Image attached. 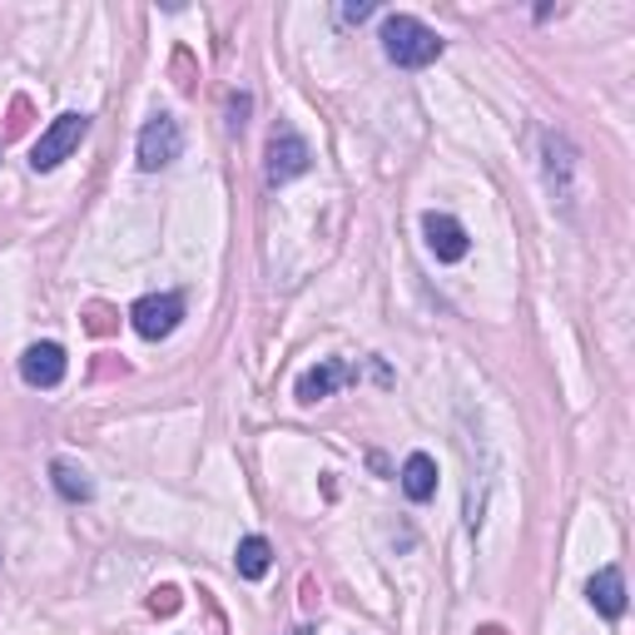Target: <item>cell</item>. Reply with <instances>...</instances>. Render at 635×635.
<instances>
[{
  "mask_svg": "<svg viewBox=\"0 0 635 635\" xmlns=\"http://www.w3.org/2000/svg\"><path fill=\"white\" fill-rule=\"evenodd\" d=\"M383 50L397 70H422L442 56V36L422 26L417 16H387L383 20Z\"/></svg>",
  "mask_w": 635,
  "mask_h": 635,
  "instance_id": "cell-1",
  "label": "cell"
},
{
  "mask_svg": "<svg viewBox=\"0 0 635 635\" xmlns=\"http://www.w3.org/2000/svg\"><path fill=\"white\" fill-rule=\"evenodd\" d=\"M90 134V114L80 110H65L60 120H50V130L36 140V150H30V164L40 169V174H50V169H60L70 154L80 150V140Z\"/></svg>",
  "mask_w": 635,
  "mask_h": 635,
  "instance_id": "cell-2",
  "label": "cell"
},
{
  "mask_svg": "<svg viewBox=\"0 0 635 635\" xmlns=\"http://www.w3.org/2000/svg\"><path fill=\"white\" fill-rule=\"evenodd\" d=\"M179 150H184V130H179L174 114H154V120H144L140 130V144H134V154H140V169H164L174 164Z\"/></svg>",
  "mask_w": 635,
  "mask_h": 635,
  "instance_id": "cell-3",
  "label": "cell"
},
{
  "mask_svg": "<svg viewBox=\"0 0 635 635\" xmlns=\"http://www.w3.org/2000/svg\"><path fill=\"white\" fill-rule=\"evenodd\" d=\"M309 164H313L309 140H303L293 124H279L269 140V184H289V179L309 174Z\"/></svg>",
  "mask_w": 635,
  "mask_h": 635,
  "instance_id": "cell-4",
  "label": "cell"
},
{
  "mask_svg": "<svg viewBox=\"0 0 635 635\" xmlns=\"http://www.w3.org/2000/svg\"><path fill=\"white\" fill-rule=\"evenodd\" d=\"M179 318H184V299H179V293H150V299H140V303L130 309L134 333L150 337V343H159V337L174 333Z\"/></svg>",
  "mask_w": 635,
  "mask_h": 635,
  "instance_id": "cell-5",
  "label": "cell"
},
{
  "mask_svg": "<svg viewBox=\"0 0 635 635\" xmlns=\"http://www.w3.org/2000/svg\"><path fill=\"white\" fill-rule=\"evenodd\" d=\"M542 159H546V189H552V199L561 204H576V184H571V174H576V150H571L566 134L546 130L542 134Z\"/></svg>",
  "mask_w": 635,
  "mask_h": 635,
  "instance_id": "cell-6",
  "label": "cell"
},
{
  "mask_svg": "<svg viewBox=\"0 0 635 635\" xmlns=\"http://www.w3.org/2000/svg\"><path fill=\"white\" fill-rule=\"evenodd\" d=\"M422 234H427V249L437 253L442 263H462V259H467V249H472L467 229H462L452 214H437V209L422 219Z\"/></svg>",
  "mask_w": 635,
  "mask_h": 635,
  "instance_id": "cell-7",
  "label": "cell"
},
{
  "mask_svg": "<svg viewBox=\"0 0 635 635\" xmlns=\"http://www.w3.org/2000/svg\"><path fill=\"white\" fill-rule=\"evenodd\" d=\"M20 377H26L30 387H60L65 383V347L60 343L26 347V357H20Z\"/></svg>",
  "mask_w": 635,
  "mask_h": 635,
  "instance_id": "cell-8",
  "label": "cell"
},
{
  "mask_svg": "<svg viewBox=\"0 0 635 635\" xmlns=\"http://www.w3.org/2000/svg\"><path fill=\"white\" fill-rule=\"evenodd\" d=\"M586 601H591V606H596L606 621H621V616H626V576H621L616 566L596 571V576L586 581Z\"/></svg>",
  "mask_w": 635,
  "mask_h": 635,
  "instance_id": "cell-9",
  "label": "cell"
},
{
  "mask_svg": "<svg viewBox=\"0 0 635 635\" xmlns=\"http://www.w3.org/2000/svg\"><path fill=\"white\" fill-rule=\"evenodd\" d=\"M343 383H353V367L337 363V357H327V363H318L299 377V402H323V397H333Z\"/></svg>",
  "mask_w": 635,
  "mask_h": 635,
  "instance_id": "cell-10",
  "label": "cell"
},
{
  "mask_svg": "<svg viewBox=\"0 0 635 635\" xmlns=\"http://www.w3.org/2000/svg\"><path fill=\"white\" fill-rule=\"evenodd\" d=\"M402 492H407L412 502H432V492H437V462H432L427 452H412V457L402 462Z\"/></svg>",
  "mask_w": 635,
  "mask_h": 635,
  "instance_id": "cell-11",
  "label": "cell"
},
{
  "mask_svg": "<svg viewBox=\"0 0 635 635\" xmlns=\"http://www.w3.org/2000/svg\"><path fill=\"white\" fill-rule=\"evenodd\" d=\"M50 482H56V492L65 496V502H90L94 496V482H90V472L84 467H75V462H56V467H50Z\"/></svg>",
  "mask_w": 635,
  "mask_h": 635,
  "instance_id": "cell-12",
  "label": "cell"
},
{
  "mask_svg": "<svg viewBox=\"0 0 635 635\" xmlns=\"http://www.w3.org/2000/svg\"><path fill=\"white\" fill-rule=\"evenodd\" d=\"M234 561H239V576L243 581H263V576H269V566H273V546L263 542V536H243Z\"/></svg>",
  "mask_w": 635,
  "mask_h": 635,
  "instance_id": "cell-13",
  "label": "cell"
},
{
  "mask_svg": "<svg viewBox=\"0 0 635 635\" xmlns=\"http://www.w3.org/2000/svg\"><path fill=\"white\" fill-rule=\"evenodd\" d=\"M150 611H164V616H169V611H179V591L174 586H159L154 596H150Z\"/></svg>",
  "mask_w": 635,
  "mask_h": 635,
  "instance_id": "cell-14",
  "label": "cell"
},
{
  "mask_svg": "<svg viewBox=\"0 0 635 635\" xmlns=\"http://www.w3.org/2000/svg\"><path fill=\"white\" fill-rule=\"evenodd\" d=\"M249 110H253L249 94H234V100H229V130H243V114Z\"/></svg>",
  "mask_w": 635,
  "mask_h": 635,
  "instance_id": "cell-15",
  "label": "cell"
},
{
  "mask_svg": "<svg viewBox=\"0 0 635 635\" xmlns=\"http://www.w3.org/2000/svg\"><path fill=\"white\" fill-rule=\"evenodd\" d=\"M373 0H353V6H343V20H347V26H357V20H367V16H373Z\"/></svg>",
  "mask_w": 635,
  "mask_h": 635,
  "instance_id": "cell-16",
  "label": "cell"
}]
</instances>
